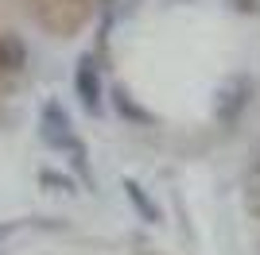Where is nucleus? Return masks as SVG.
Returning <instances> with one entry per match:
<instances>
[{
  "label": "nucleus",
  "instance_id": "nucleus-1",
  "mask_svg": "<svg viewBox=\"0 0 260 255\" xmlns=\"http://www.w3.org/2000/svg\"><path fill=\"white\" fill-rule=\"evenodd\" d=\"M39 132H43V139L54 151L70 155V162H74L78 170H86V143L78 139V132H74V124H70V116L62 112V105H54V101L43 105V112H39Z\"/></svg>",
  "mask_w": 260,
  "mask_h": 255
},
{
  "label": "nucleus",
  "instance_id": "nucleus-2",
  "mask_svg": "<svg viewBox=\"0 0 260 255\" xmlns=\"http://www.w3.org/2000/svg\"><path fill=\"white\" fill-rule=\"evenodd\" d=\"M249 97H252V77L249 74L225 77L221 89H217V97H214V120L221 128H233L241 120V112L249 108Z\"/></svg>",
  "mask_w": 260,
  "mask_h": 255
},
{
  "label": "nucleus",
  "instance_id": "nucleus-3",
  "mask_svg": "<svg viewBox=\"0 0 260 255\" xmlns=\"http://www.w3.org/2000/svg\"><path fill=\"white\" fill-rule=\"evenodd\" d=\"M74 89H78V97H82V105H86L89 112L101 108V74H98V58H93V54H82V58H78Z\"/></svg>",
  "mask_w": 260,
  "mask_h": 255
},
{
  "label": "nucleus",
  "instance_id": "nucleus-4",
  "mask_svg": "<svg viewBox=\"0 0 260 255\" xmlns=\"http://www.w3.org/2000/svg\"><path fill=\"white\" fill-rule=\"evenodd\" d=\"M23 66H27V47H23V39L0 31V74H20Z\"/></svg>",
  "mask_w": 260,
  "mask_h": 255
},
{
  "label": "nucleus",
  "instance_id": "nucleus-5",
  "mask_svg": "<svg viewBox=\"0 0 260 255\" xmlns=\"http://www.w3.org/2000/svg\"><path fill=\"white\" fill-rule=\"evenodd\" d=\"M241 193H245V209H249V217H256V221H260V155H256V151H252L249 166H245Z\"/></svg>",
  "mask_w": 260,
  "mask_h": 255
},
{
  "label": "nucleus",
  "instance_id": "nucleus-6",
  "mask_svg": "<svg viewBox=\"0 0 260 255\" xmlns=\"http://www.w3.org/2000/svg\"><path fill=\"white\" fill-rule=\"evenodd\" d=\"M124 193H128V201L136 205V209H140V217H144L148 224H155V221H159V209H155V205L148 201V197H144V190H140V186H136L132 178L124 182Z\"/></svg>",
  "mask_w": 260,
  "mask_h": 255
},
{
  "label": "nucleus",
  "instance_id": "nucleus-7",
  "mask_svg": "<svg viewBox=\"0 0 260 255\" xmlns=\"http://www.w3.org/2000/svg\"><path fill=\"white\" fill-rule=\"evenodd\" d=\"M39 182H43V186H58V193H74V182H70V178H58V174H51V170H43Z\"/></svg>",
  "mask_w": 260,
  "mask_h": 255
},
{
  "label": "nucleus",
  "instance_id": "nucleus-8",
  "mask_svg": "<svg viewBox=\"0 0 260 255\" xmlns=\"http://www.w3.org/2000/svg\"><path fill=\"white\" fill-rule=\"evenodd\" d=\"M20 228H23V221H4V224H0V251H4V244H8Z\"/></svg>",
  "mask_w": 260,
  "mask_h": 255
},
{
  "label": "nucleus",
  "instance_id": "nucleus-9",
  "mask_svg": "<svg viewBox=\"0 0 260 255\" xmlns=\"http://www.w3.org/2000/svg\"><path fill=\"white\" fill-rule=\"evenodd\" d=\"M256 155H260V143H256Z\"/></svg>",
  "mask_w": 260,
  "mask_h": 255
},
{
  "label": "nucleus",
  "instance_id": "nucleus-10",
  "mask_svg": "<svg viewBox=\"0 0 260 255\" xmlns=\"http://www.w3.org/2000/svg\"><path fill=\"white\" fill-rule=\"evenodd\" d=\"M256 255H260V251H256Z\"/></svg>",
  "mask_w": 260,
  "mask_h": 255
}]
</instances>
